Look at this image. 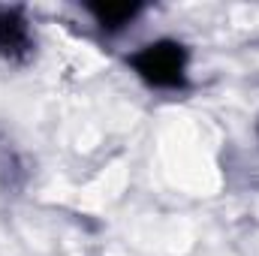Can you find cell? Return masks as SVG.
<instances>
[{
	"instance_id": "6da1fadb",
	"label": "cell",
	"mask_w": 259,
	"mask_h": 256,
	"mask_svg": "<svg viewBox=\"0 0 259 256\" xmlns=\"http://www.w3.org/2000/svg\"><path fill=\"white\" fill-rule=\"evenodd\" d=\"M130 66L139 72L142 81L154 88H184L187 81V52L181 42H172V39L142 46L130 58Z\"/></svg>"
},
{
	"instance_id": "7a4b0ae2",
	"label": "cell",
	"mask_w": 259,
	"mask_h": 256,
	"mask_svg": "<svg viewBox=\"0 0 259 256\" xmlns=\"http://www.w3.org/2000/svg\"><path fill=\"white\" fill-rule=\"evenodd\" d=\"M30 49H33V39H30V27L21 9L0 6V58L24 61Z\"/></svg>"
},
{
	"instance_id": "3957f363",
	"label": "cell",
	"mask_w": 259,
	"mask_h": 256,
	"mask_svg": "<svg viewBox=\"0 0 259 256\" xmlns=\"http://www.w3.org/2000/svg\"><path fill=\"white\" fill-rule=\"evenodd\" d=\"M139 3H91L88 12L94 15V21L103 30H121L139 15Z\"/></svg>"
}]
</instances>
